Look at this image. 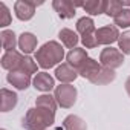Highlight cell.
I'll return each mask as SVG.
<instances>
[{
	"label": "cell",
	"instance_id": "1",
	"mask_svg": "<svg viewBox=\"0 0 130 130\" xmlns=\"http://www.w3.org/2000/svg\"><path fill=\"white\" fill-rule=\"evenodd\" d=\"M55 121V110L44 107H32L26 112L22 125L26 130H46Z\"/></svg>",
	"mask_w": 130,
	"mask_h": 130
},
{
	"label": "cell",
	"instance_id": "2",
	"mask_svg": "<svg viewBox=\"0 0 130 130\" xmlns=\"http://www.w3.org/2000/svg\"><path fill=\"white\" fill-rule=\"evenodd\" d=\"M63 57H64V51L61 44L57 41H47L35 52L37 64L43 69L54 68L55 64L63 61Z\"/></svg>",
	"mask_w": 130,
	"mask_h": 130
},
{
	"label": "cell",
	"instance_id": "3",
	"mask_svg": "<svg viewBox=\"0 0 130 130\" xmlns=\"http://www.w3.org/2000/svg\"><path fill=\"white\" fill-rule=\"evenodd\" d=\"M77 31L81 35V41L87 49L96 47L98 41H96V29H95V23L90 17H81L77 22Z\"/></svg>",
	"mask_w": 130,
	"mask_h": 130
},
{
	"label": "cell",
	"instance_id": "4",
	"mask_svg": "<svg viewBox=\"0 0 130 130\" xmlns=\"http://www.w3.org/2000/svg\"><path fill=\"white\" fill-rule=\"evenodd\" d=\"M54 98L63 109H71L77 101V89L72 84H60L54 90Z\"/></svg>",
	"mask_w": 130,
	"mask_h": 130
},
{
	"label": "cell",
	"instance_id": "5",
	"mask_svg": "<svg viewBox=\"0 0 130 130\" xmlns=\"http://www.w3.org/2000/svg\"><path fill=\"white\" fill-rule=\"evenodd\" d=\"M100 61H101V66L109 68V69H116L119 66H122L124 63V55L121 51L115 49V47H106L101 51L100 55Z\"/></svg>",
	"mask_w": 130,
	"mask_h": 130
},
{
	"label": "cell",
	"instance_id": "6",
	"mask_svg": "<svg viewBox=\"0 0 130 130\" xmlns=\"http://www.w3.org/2000/svg\"><path fill=\"white\" fill-rule=\"evenodd\" d=\"M43 2H31V0H19L14 5V12L19 20H31L35 14V8L41 5Z\"/></svg>",
	"mask_w": 130,
	"mask_h": 130
},
{
	"label": "cell",
	"instance_id": "7",
	"mask_svg": "<svg viewBox=\"0 0 130 130\" xmlns=\"http://www.w3.org/2000/svg\"><path fill=\"white\" fill-rule=\"evenodd\" d=\"M52 6L61 19H72L75 15V8L83 6V3L81 2H71V0H54Z\"/></svg>",
	"mask_w": 130,
	"mask_h": 130
},
{
	"label": "cell",
	"instance_id": "8",
	"mask_svg": "<svg viewBox=\"0 0 130 130\" xmlns=\"http://www.w3.org/2000/svg\"><path fill=\"white\" fill-rule=\"evenodd\" d=\"M118 38H119L118 28L113 26V25L103 26V28L96 29V41H98V46L100 44H112V43L118 41Z\"/></svg>",
	"mask_w": 130,
	"mask_h": 130
},
{
	"label": "cell",
	"instance_id": "9",
	"mask_svg": "<svg viewBox=\"0 0 130 130\" xmlns=\"http://www.w3.org/2000/svg\"><path fill=\"white\" fill-rule=\"evenodd\" d=\"M23 55L17 51H11V52H6L3 57H2V68L9 71V72H14V71H20L22 68V63H23Z\"/></svg>",
	"mask_w": 130,
	"mask_h": 130
},
{
	"label": "cell",
	"instance_id": "10",
	"mask_svg": "<svg viewBox=\"0 0 130 130\" xmlns=\"http://www.w3.org/2000/svg\"><path fill=\"white\" fill-rule=\"evenodd\" d=\"M77 77H78L77 69H74L69 63H61L55 69V78L60 80V83H63V84H69V83L75 81Z\"/></svg>",
	"mask_w": 130,
	"mask_h": 130
},
{
	"label": "cell",
	"instance_id": "11",
	"mask_svg": "<svg viewBox=\"0 0 130 130\" xmlns=\"http://www.w3.org/2000/svg\"><path fill=\"white\" fill-rule=\"evenodd\" d=\"M8 81L19 90H25L29 87L31 84V75L22 72V71H14V72H9L8 74Z\"/></svg>",
	"mask_w": 130,
	"mask_h": 130
},
{
	"label": "cell",
	"instance_id": "12",
	"mask_svg": "<svg viewBox=\"0 0 130 130\" xmlns=\"http://www.w3.org/2000/svg\"><path fill=\"white\" fill-rule=\"evenodd\" d=\"M32 83H34V87L40 92H51L55 87V81L47 72H37Z\"/></svg>",
	"mask_w": 130,
	"mask_h": 130
},
{
	"label": "cell",
	"instance_id": "13",
	"mask_svg": "<svg viewBox=\"0 0 130 130\" xmlns=\"http://www.w3.org/2000/svg\"><path fill=\"white\" fill-rule=\"evenodd\" d=\"M19 96L15 92L8 90V89H2L0 90V109L2 112H9L17 106Z\"/></svg>",
	"mask_w": 130,
	"mask_h": 130
},
{
	"label": "cell",
	"instance_id": "14",
	"mask_svg": "<svg viewBox=\"0 0 130 130\" xmlns=\"http://www.w3.org/2000/svg\"><path fill=\"white\" fill-rule=\"evenodd\" d=\"M103 66L98 63V61H95L93 58H87L83 64H81V68L78 69V75H81L83 78H87V80H90L95 74H98V71L101 69Z\"/></svg>",
	"mask_w": 130,
	"mask_h": 130
},
{
	"label": "cell",
	"instance_id": "15",
	"mask_svg": "<svg viewBox=\"0 0 130 130\" xmlns=\"http://www.w3.org/2000/svg\"><path fill=\"white\" fill-rule=\"evenodd\" d=\"M115 77H116L115 71H112V69H109V68H104V66H103V68L98 71V74H95L89 81H90V83H93V84H96V86H104V84L112 83V81L115 80Z\"/></svg>",
	"mask_w": 130,
	"mask_h": 130
},
{
	"label": "cell",
	"instance_id": "16",
	"mask_svg": "<svg viewBox=\"0 0 130 130\" xmlns=\"http://www.w3.org/2000/svg\"><path fill=\"white\" fill-rule=\"evenodd\" d=\"M68 63L71 64V66L74 68V69H80L81 68V64L89 58L87 57V54H86V51L84 49H81V47H75V49H72L69 54H68Z\"/></svg>",
	"mask_w": 130,
	"mask_h": 130
},
{
	"label": "cell",
	"instance_id": "17",
	"mask_svg": "<svg viewBox=\"0 0 130 130\" xmlns=\"http://www.w3.org/2000/svg\"><path fill=\"white\" fill-rule=\"evenodd\" d=\"M19 47L25 54L34 52V49L37 47V37L31 32H23L19 38Z\"/></svg>",
	"mask_w": 130,
	"mask_h": 130
},
{
	"label": "cell",
	"instance_id": "18",
	"mask_svg": "<svg viewBox=\"0 0 130 130\" xmlns=\"http://www.w3.org/2000/svg\"><path fill=\"white\" fill-rule=\"evenodd\" d=\"M58 37H60L61 43L66 46V47H69L71 51L75 49L77 44H78V35H77L72 29H68V28L61 29V31L58 32Z\"/></svg>",
	"mask_w": 130,
	"mask_h": 130
},
{
	"label": "cell",
	"instance_id": "19",
	"mask_svg": "<svg viewBox=\"0 0 130 130\" xmlns=\"http://www.w3.org/2000/svg\"><path fill=\"white\" fill-rule=\"evenodd\" d=\"M106 3L104 0H89V2H84L83 3V9L90 14V15H100V14H104L106 11Z\"/></svg>",
	"mask_w": 130,
	"mask_h": 130
},
{
	"label": "cell",
	"instance_id": "20",
	"mask_svg": "<svg viewBox=\"0 0 130 130\" xmlns=\"http://www.w3.org/2000/svg\"><path fill=\"white\" fill-rule=\"evenodd\" d=\"M63 127H64V130H86L87 128L84 119L80 118L78 115H69V116H66L64 121H63Z\"/></svg>",
	"mask_w": 130,
	"mask_h": 130
},
{
	"label": "cell",
	"instance_id": "21",
	"mask_svg": "<svg viewBox=\"0 0 130 130\" xmlns=\"http://www.w3.org/2000/svg\"><path fill=\"white\" fill-rule=\"evenodd\" d=\"M0 40H2V47L6 51V52H11L15 49V46L19 44L17 38H15V34L12 31H2V34H0Z\"/></svg>",
	"mask_w": 130,
	"mask_h": 130
},
{
	"label": "cell",
	"instance_id": "22",
	"mask_svg": "<svg viewBox=\"0 0 130 130\" xmlns=\"http://www.w3.org/2000/svg\"><path fill=\"white\" fill-rule=\"evenodd\" d=\"M35 106H37V107L51 109V110H57V101H55V98L51 96V95H40V96H37Z\"/></svg>",
	"mask_w": 130,
	"mask_h": 130
},
{
	"label": "cell",
	"instance_id": "23",
	"mask_svg": "<svg viewBox=\"0 0 130 130\" xmlns=\"http://www.w3.org/2000/svg\"><path fill=\"white\" fill-rule=\"evenodd\" d=\"M122 9H124V6H122L121 2H118V0H109V2L106 3V11H104V14L115 19Z\"/></svg>",
	"mask_w": 130,
	"mask_h": 130
},
{
	"label": "cell",
	"instance_id": "24",
	"mask_svg": "<svg viewBox=\"0 0 130 130\" xmlns=\"http://www.w3.org/2000/svg\"><path fill=\"white\" fill-rule=\"evenodd\" d=\"M115 25L119 28H128L130 26V9H122L115 19Z\"/></svg>",
	"mask_w": 130,
	"mask_h": 130
},
{
	"label": "cell",
	"instance_id": "25",
	"mask_svg": "<svg viewBox=\"0 0 130 130\" xmlns=\"http://www.w3.org/2000/svg\"><path fill=\"white\" fill-rule=\"evenodd\" d=\"M20 71L25 72V74H28V75H32V74L37 72V64H35V61H34L31 57H25V58H23V63H22Z\"/></svg>",
	"mask_w": 130,
	"mask_h": 130
},
{
	"label": "cell",
	"instance_id": "26",
	"mask_svg": "<svg viewBox=\"0 0 130 130\" xmlns=\"http://www.w3.org/2000/svg\"><path fill=\"white\" fill-rule=\"evenodd\" d=\"M118 44H119V49L122 51V54H130V31L122 32L119 35Z\"/></svg>",
	"mask_w": 130,
	"mask_h": 130
},
{
	"label": "cell",
	"instance_id": "27",
	"mask_svg": "<svg viewBox=\"0 0 130 130\" xmlns=\"http://www.w3.org/2000/svg\"><path fill=\"white\" fill-rule=\"evenodd\" d=\"M11 25V14H9V9L6 8L5 3H0V26L5 28Z\"/></svg>",
	"mask_w": 130,
	"mask_h": 130
},
{
	"label": "cell",
	"instance_id": "28",
	"mask_svg": "<svg viewBox=\"0 0 130 130\" xmlns=\"http://www.w3.org/2000/svg\"><path fill=\"white\" fill-rule=\"evenodd\" d=\"M125 90H127V93H128V96H130V77H128L127 81H125Z\"/></svg>",
	"mask_w": 130,
	"mask_h": 130
},
{
	"label": "cell",
	"instance_id": "29",
	"mask_svg": "<svg viewBox=\"0 0 130 130\" xmlns=\"http://www.w3.org/2000/svg\"><path fill=\"white\" fill-rule=\"evenodd\" d=\"M2 130H5V128H2Z\"/></svg>",
	"mask_w": 130,
	"mask_h": 130
}]
</instances>
